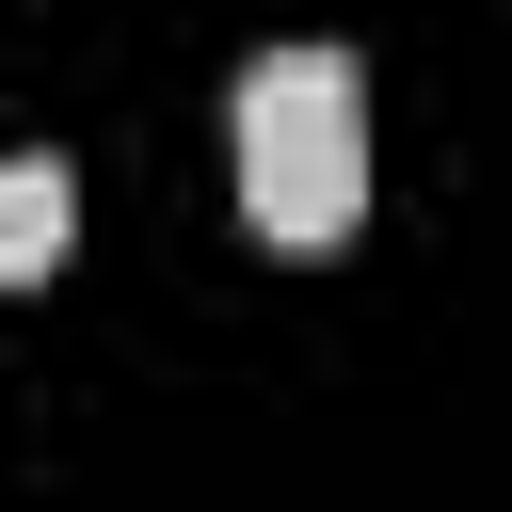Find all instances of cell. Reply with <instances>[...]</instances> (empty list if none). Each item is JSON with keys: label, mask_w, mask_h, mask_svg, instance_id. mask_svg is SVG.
Instances as JSON below:
<instances>
[{"label": "cell", "mask_w": 512, "mask_h": 512, "mask_svg": "<svg viewBox=\"0 0 512 512\" xmlns=\"http://www.w3.org/2000/svg\"><path fill=\"white\" fill-rule=\"evenodd\" d=\"M224 144H240V208L272 256H336L368 224V80L352 48H256L240 96H224Z\"/></svg>", "instance_id": "1"}, {"label": "cell", "mask_w": 512, "mask_h": 512, "mask_svg": "<svg viewBox=\"0 0 512 512\" xmlns=\"http://www.w3.org/2000/svg\"><path fill=\"white\" fill-rule=\"evenodd\" d=\"M64 208H80V192H64V160H16V176H0V272H16V288H48V272H64Z\"/></svg>", "instance_id": "2"}]
</instances>
